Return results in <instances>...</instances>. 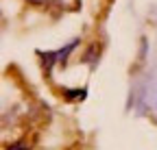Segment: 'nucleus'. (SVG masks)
I'll return each mask as SVG.
<instances>
[{
  "label": "nucleus",
  "instance_id": "nucleus-1",
  "mask_svg": "<svg viewBox=\"0 0 157 150\" xmlns=\"http://www.w3.org/2000/svg\"><path fill=\"white\" fill-rule=\"evenodd\" d=\"M7 150H29V146H26L24 141H20V144H13V146H9Z\"/></svg>",
  "mask_w": 157,
  "mask_h": 150
},
{
  "label": "nucleus",
  "instance_id": "nucleus-2",
  "mask_svg": "<svg viewBox=\"0 0 157 150\" xmlns=\"http://www.w3.org/2000/svg\"><path fill=\"white\" fill-rule=\"evenodd\" d=\"M31 2H35V5H44L46 0H31Z\"/></svg>",
  "mask_w": 157,
  "mask_h": 150
}]
</instances>
